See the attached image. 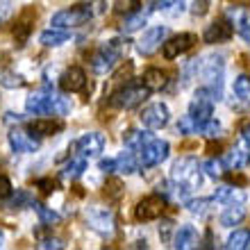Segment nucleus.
Here are the masks:
<instances>
[{"label": "nucleus", "mask_w": 250, "mask_h": 250, "mask_svg": "<svg viewBox=\"0 0 250 250\" xmlns=\"http://www.w3.org/2000/svg\"><path fill=\"white\" fill-rule=\"evenodd\" d=\"M25 112L32 114V116H57V119H62V116L71 112V105H68V100L64 96H60L46 82L25 98Z\"/></svg>", "instance_id": "1"}, {"label": "nucleus", "mask_w": 250, "mask_h": 250, "mask_svg": "<svg viewBox=\"0 0 250 250\" xmlns=\"http://www.w3.org/2000/svg\"><path fill=\"white\" fill-rule=\"evenodd\" d=\"M171 182L178 198L187 203V196L203 185V164L196 157H180L171 168Z\"/></svg>", "instance_id": "2"}, {"label": "nucleus", "mask_w": 250, "mask_h": 250, "mask_svg": "<svg viewBox=\"0 0 250 250\" xmlns=\"http://www.w3.org/2000/svg\"><path fill=\"white\" fill-rule=\"evenodd\" d=\"M223 73H225V57L221 53H211L200 60V71L198 75L203 78V84L207 91L214 96V100L223 98Z\"/></svg>", "instance_id": "3"}, {"label": "nucleus", "mask_w": 250, "mask_h": 250, "mask_svg": "<svg viewBox=\"0 0 250 250\" xmlns=\"http://www.w3.org/2000/svg\"><path fill=\"white\" fill-rule=\"evenodd\" d=\"M123 57V41L121 39H112L105 41L103 46L93 53L91 57V68L98 75H107L114 71V66L119 64V60Z\"/></svg>", "instance_id": "4"}, {"label": "nucleus", "mask_w": 250, "mask_h": 250, "mask_svg": "<svg viewBox=\"0 0 250 250\" xmlns=\"http://www.w3.org/2000/svg\"><path fill=\"white\" fill-rule=\"evenodd\" d=\"M148 89L144 84H134V82H127L125 86H119L116 91L109 93L107 98V105L114 107V109H134L137 105H141L146 98H148Z\"/></svg>", "instance_id": "5"}, {"label": "nucleus", "mask_w": 250, "mask_h": 250, "mask_svg": "<svg viewBox=\"0 0 250 250\" xmlns=\"http://www.w3.org/2000/svg\"><path fill=\"white\" fill-rule=\"evenodd\" d=\"M93 7L91 2H82V5H73V7H66L62 12H57L53 16V27H64V30H71V27H80L89 23L93 19Z\"/></svg>", "instance_id": "6"}, {"label": "nucleus", "mask_w": 250, "mask_h": 250, "mask_svg": "<svg viewBox=\"0 0 250 250\" xmlns=\"http://www.w3.org/2000/svg\"><path fill=\"white\" fill-rule=\"evenodd\" d=\"M214 96H211L205 86H198V91L193 93V98L189 103V116L198 123V130H200V125L207 123V121L214 116Z\"/></svg>", "instance_id": "7"}, {"label": "nucleus", "mask_w": 250, "mask_h": 250, "mask_svg": "<svg viewBox=\"0 0 250 250\" xmlns=\"http://www.w3.org/2000/svg\"><path fill=\"white\" fill-rule=\"evenodd\" d=\"M168 152H171V146L164 139H150L148 144L139 150V166L141 168H155L162 162L168 159Z\"/></svg>", "instance_id": "8"}, {"label": "nucleus", "mask_w": 250, "mask_h": 250, "mask_svg": "<svg viewBox=\"0 0 250 250\" xmlns=\"http://www.w3.org/2000/svg\"><path fill=\"white\" fill-rule=\"evenodd\" d=\"M86 223L93 232H98L100 237H112L116 232L114 214L107 207H89L86 209Z\"/></svg>", "instance_id": "9"}, {"label": "nucleus", "mask_w": 250, "mask_h": 250, "mask_svg": "<svg viewBox=\"0 0 250 250\" xmlns=\"http://www.w3.org/2000/svg\"><path fill=\"white\" fill-rule=\"evenodd\" d=\"M7 141H9V146H12V150L16 155H30V152H37V148H39V137L32 134L30 127L27 130L12 127L9 134H7Z\"/></svg>", "instance_id": "10"}, {"label": "nucleus", "mask_w": 250, "mask_h": 250, "mask_svg": "<svg viewBox=\"0 0 250 250\" xmlns=\"http://www.w3.org/2000/svg\"><path fill=\"white\" fill-rule=\"evenodd\" d=\"M166 203H168V198H164L162 193L146 196L144 200H139L137 209H134V216H137L139 221H144V223H148V221H155V218H159L162 214H164Z\"/></svg>", "instance_id": "11"}, {"label": "nucleus", "mask_w": 250, "mask_h": 250, "mask_svg": "<svg viewBox=\"0 0 250 250\" xmlns=\"http://www.w3.org/2000/svg\"><path fill=\"white\" fill-rule=\"evenodd\" d=\"M139 119H141L144 127H148V130H162L171 121V112H168V107L164 103H150V105H146L141 109Z\"/></svg>", "instance_id": "12"}, {"label": "nucleus", "mask_w": 250, "mask_h": 250, "mask_svg": "<svg viewBox=\"0 0 250 250\" xmlns=\"http://www.w3.org/2000/svg\"><path fill=\"white\" fill-rule=\"evenodd\" d=\"M166 34H168V27L166 25H152L144 32V37L139 39V53L144 57H150L159 50V46L166 41Z\"/></svg>", "instance_id": "13"}, {"label": "nucleus", "mask_w": 250, "mask_h": 250, "mask_svg": "<svg viewBox=\"0 0 250 250\" xmlns=\"http://www.w3.org/2000/svg\"><path fill=\"white\" fill-rule=\"evenodd\" d=\"M75 150L82 157H100V152L105 150V137L100 132H86L75 141Z\"/></svg>", "instance_id": "14"}, {"label": "nucleus", "mask_w": 250, "mask_h": 250, "mask_svg": "<svg viewBox=\"0 0 250 250\" xmlns=\"http://www.w3.org/2000/svg\"><path fill=\"white\" fill-rule=\"evenodd\" d=\"M196 41H198V39H196V34H191V32L175 34V37H171L168 41H164V43H162L164 57H166V60H175V57H180L182 53L191 50Z\"/></svg>", "instance_id": "15"}, {"label": "nucleus", "mask_w": 250, "mask_h": 250, "mask_svg": "<svg viewBox=\"0 0 250 250\" xmlns=\"http://www.w3.org/2000/svg\"><path fill=\"white\" fill-rule=\"evenodd\" d=\"M225 166L228 168H246V166H250V139L248 137H244V134L239 137L234 148L225 157Z\"/></svg>", "instance_id": "16"}, {"label": "nucleus", "mask_w": 250, "mask_h": 250, "mask_svg": "<svg viewBox=\"0 0 250 250\" xmlns=\"http://www.w3.org/2000/svg\"><path fill=\"white\" fill-rule=\"evenodd\" d=\"M60 86L62 91L66 93H80L86 89V73L80 68V66H71L62 73L60 78Z\"/></svg>", "instance_id": "17"}, {"label": "nucleus", "mask_w": 250, "mask_h": 250, "mask_svg": "<svg viewBox=\"0 0 250 250\" xmlns=\"http://www.w3.org/2000/svg\"><path fill=\"white\" fill-rule=\"evenodd\" d=\"M232 34H234V27H232L230 21L218 19L211 25H207L203 39H205V43H223V41H230Z\"/></svg>", "instance_id": "18"}, {"label": "nucleus", "mask_w": 250, "mask_h": 250, "mask_svg": "<svg viewBox=\"0 0 250 250\" xmlns=\"http://www.w3.org/2000/svg\"><path fill=\"white\" fill-rule=\"evenodd\" d=\"M198 244H200V234H198V230L191 223L180 225L178 230H175V234H173V248H178V250L198 248Z\"/></svg>", "instance_id": "19"}, {"label": "nucleus", "mask_w": 250, "mask_h": 250, "mask_svg": "<svg viewBox=\"0 0 250 250\" xmlns=\"http://www.w3.org/2000/svg\"><path fill=\"white\" fill-rule=\"evenodd\" d=\"M62 127H64V125H62V121H57V116H39V119H34L32 123H30V130H32V134H37V137H53Z\"/></svg>", "instance_id": "20"}, {"label": "nucleus", "mask_w": 250, "mask_h": 250, "mask_svg": "<svg viewBox=\"0 0 250 250\" xmlns=\"http://www.w3.org/2000/svg\"><path fill=\"white\" fill-rule=\"evenodd\" d=\"M244 218H246V203H232L223 209V214H221L218 221H221L223 228H234V225H239Z\"/></svg>", "instance_id": "21"}, {"label": "nucleus", "mask_w": 250, "mask_h": 250, "mask_svg": "<svg viewBox=\"0 0 250 250\" xmlns=\"http://www.w3.org/2000/svg\"><path fill=\"white\" fill-rule=\"evenodd\" d=\"M86 157H82V155H75V157H71L68 162L64 164V168H62V180L64 182H73V180L82 178V173L86 171Z\"/></svg>", "instance_id": "22"}, {"label": "nucleus", "mask_w": 250, "mask_h": 250, "mask_svg": "<svg viewBox=\"0 0 250 250\" xmlns=\"http://www.w3.org/2000/svg\"><path fill=\"white\" fill-rule=\"evenodd\" d=\"M68 39H71V32L64 30V27H50V30H46V32L39 34L41 46H46V48L64 46V43H68Z\"/></svg>", "instance_id": "23"}, {"label": "nucleus", "mask_w": 250, "mask_h": 250, "mask_svg": "<svg viewBox=\"0 0 250 250\" xmlns=\"http://www.w3.org/2000/svg\"><path fill=\"white\" fill-rule=\"evenodd\" d=\"M141 84L148 89V91H162L166 84H168V75H166L162 68H148L141 78Z\"/></svg>", "instance_id": "24"}, {"label": "nucleus", "mask_w": 250, "mask_h": 250, "mask_svg": "<svg viewBox=\"0 0 250 250\" xmlns=\"http://www.w3.org/2000/svg\"><path fill=\"white\" fill-rule=\"evenodd\" d=\"M246 191L239 187H218L214 191V200L223 205H232V203H246Z\"/></svg>", "instance_id": "25"}, {"label": "nucleus", "mask_w": 250, "mask_h": 250, "mask_svg": "<svg viewBox=\"0 0 250 250\" xmlns=\"http://www.w3.org/2000/svg\"><path fill=\"white\" fill-rule=\"evenodd\" d=\"M150 139H152V134L148 130H137V127H134V130H130L123 137V144H125V148H127V150H132V152H137V155H139V150H141V148H144Z\"/></svg>", "instance_id": "26"}, {"label": "nucleus", "mask_w": 250, "mask_h": 250, "mask_svg": "<svg viewBox=\"0 0 250 250\" xmlns=\"http://www.w3.org/2000/svg\"><path fill=\"white\" fill-rule=\"evenodd\" d=\"M139 168V155L125 148V152H121L116 157V173L121 175H132V173Z\"/></svg>", "instance_id": "27"}, {"label": "nucleus", "mask_w": 250, "mask_h": 250, "mask_svg": "<svg viewBox=\"0 0 250 250\" xmlns=\"http://www.w3.org/2000/svg\"><path fill=\"white\" fill-rule=\"evenodd\" d=\"M225 19L232 23L234 30H239L241 25L250 23V7L248 5H234V7H228V12H225Z\"/></svg>", "instance_id": "28"}, {"label": "nucleus", "mask_w": 250, "mask_h": 250, "mask_svg": "<svg viewBox=\"0 0 250 250\" xmlns=\"http://www.w3.org/2000/svg\"><path fill=\"white\" fill-rule=\"evenodd\" d=\"M32 203H34V198L30 191L16 189V191H12V196L5 200V207L7 209H23V207H32Z\"/></svg>", "instance_id": "29"}, {"label": "nucleus", "mask_w": 250, "mask_h": 250, "mask_svg": "<svg viewBox=\"0 0 250 250\" xmlns=\"http://www.w3.org/2000/svg\"><path fill=\"white\" fill-rule=\"evenodd\" d=\"M30 16H32V12H25L23 16L19 19V23H16V27H14V41H16V46H25L27 37H30V32H32V23H30Z\"/></svg>", "instance_id": "30"}, {"label": "nucleus", "mask_w": 250, "mask_h": 250, "mask_svg": "<svg viewBox=\"0 0 250 250\" xmlns=\"http://www.w3.org/2000/svg\"><path fill=\"white\" fill-rule=\"evenodd\" d=\"M32 209L37 211V216H39V223L46 225V228H50V225H57L62 221V216L57 214L55 209H50V207H46V205H41L34 200L32 203Z\"/></svg>", "instance_id": "31"}, {"label": "nucleus", "mask_w": 250, "mask_h": 250, "mask_svg": "<svg viewBox=\"0 0 250 250\" xmlns=\"http://www.w3.org/2000/svg\"><path fill=\"white\" fill-rule=\"evenodd\" d=\"M232 98L241 100V103H248L250 100V78L248 75H237L234 82H232Z\"/></svg>", "instance_id": "32"}, {"label": "nucleus", "mask_w": 250, "mask_h": 250, "mask_svg": "<svg viewBox=\"0 0 250 250\" xmlns=\"http://www.w3.org/2000/svg\"><path fill=\"white\" fill-rule=\"evenodd\" d=\"M150 12H152V9H144V12L139 9L137 14H132V16H127V19H125V23H123V27H121V30H123L125 34L137 32L139 27H144V25H146V21H148Z\"/></svg>", "instance_id": "33"}, {"label": "nucleus", "mask_w": 250, "mask_h": 250, "mask_svg": "<svg viewBox=\"0 0 250 250\" xmlns=\"http://www.w3.org/2000/svg\"><path fill=\"white\" fill-rule=\"evenodd\" d=\"M211 203H214V198H189L185 205L191 214H196V216H207L211 211Z\"/></svg>", "instance_id": "34"}, {"label": "nucleus", "mask_w": 250, "mask_h": 250, "mask_svg": "<svg viewBox=\"0 0 250 250\" xmlns=\"http://www.w3.org/2000/svg\"><path fill=\"white\" fill-rule=\"evenodd\" d=\"M225 248L230 250H244V248H250V230H234L228 237V244Z\"/></svg>", "instance_id": "35"}, {"label": "nucleus", "mask_w": 250, "mask_h": 250, "mask_svg": "<svg viewBox=\"0 0 250 250\" xmlns=\"http://www.w3.org/2000/svg\"><path fill=\"white\" fill-rule=\"evenodd\" d=\"M23 84H25L23 75L14 73L12 68H0V86H5V89H21Z\"/></svg>", "instance_id": "36"}, {"label": "nucleus", "mask_w": 250, "mask_h": 250, "mask_svg": "<svg viewBox=\"0 0 250 250\" xmlns=\"http://www.w3.org/2000/svg\"><path fill=\"white\" fill-rule=\"evenodd\" d=\"M198 134H203L205 139H221V137H223V125H221L216 119H214V116H211L207 123L200 125Z\"/></svg>", "instance_id": "37"}, {"label": "nucleus", "mask_w": 250, "mask_h": 250, "mask_svg": "<svg viewBox=\"0 0 250 250\" xmlns=\"http://www.w3.org/2000/svg\"><path fill=\"white\" fill-rule=\"evenodd\" d=\"M203 171L209 175V178H214V180H218V178H223L225 175V162L223 159H218V157H211V159H207L203 164Z\"/></svg>", "instance_id": "38"}, {"label": "nucleus", "mask_w": 250, "mask_h": 250, "mask_svg": "<svg viewBox=\"0 0 250 250\" xmlns=\"http://www.w3.org/2000/svg\"><path fill=\"white\" fill-rule=\"evenodd\" d=\"M141 9V0H116L114 2V12L119 16H132Z\"/></svg>", "instance_id": "39"}, {"label": "nucleus", "mask_w": 250, "mask_h": 250, "mask_svg": "<svg viewBox=\"0 0 250 250\" xmlns=\"http://www.w3.org/2000/svg\"><path fill=\"white\" fill-rule=\"evenodd\" d=\"M157 9L168 16H178L185 12V0H157Z\"/></svg>", "instance_id": "40"}, {"label": "nucleus", "mask_w": 250, "mask_h": 250, "mask_svg": "<svg viewBox=\"0 0 250 250\" xmlns=\"http://www.w3.org/2000/svg\"><path fill=\"white\" fill-rule=\"evenodd\" d=\"M178 132L180 134H198V123L191 119L189 114H185L178 123Z\"/></svg>", "instance_id": "41"}, {"label": "nucleus", "mask_w": 250, "mask_h": 250, "mask_svg": "<svg viewBox=\"0 0 250 250\" xmlns=\"http://www.w3.org/2000/svg\"><path fill=\"white\" fill-rule=\"evenodd\" d=\"M12 182H9V178H5V175H0V203H5L7 198L12 196Z\"/></svg>", "instance_id": "42"}, {"label": "nucleus", "mask_w": 250, "mask_h": 250, "mask_svg": "<svg viewBox=\"0 0 250 250\" xmlns=\"http://www.w3.org/2000/svg\"><path fill=\"white\" fill-rule=\"evenodd\" d=\"M209 2L211 0H193V7H191L193 16H205L207 9H209Z\"/></svg>", "instance_id": "43"}, {"label": "nucleus", "mask_w": 250, "mask_h": 250, "mask_svg": "<svg viewBox=\"0 0 250 250\" xmlns=\"http://www.w3.org/2000/svg\"><path fill=\"white\" fill-rule=\"evenodd\" d=\"M39 248L41 250H50V248H64V244H62L60 239H53V237H48V239H41L39 241Z\"/></svg>", "instance_id": "44"}, {"label": "nucleus", "mask_w": 250, "mask_h": 250, "mask_svg": "<svg viewBox=\"0 0 250 250\" xmlns=\"http://www.w3.org/2000/svg\"><path fill=\"white\" fill-rule=\"evenodd\" d=\"M100 171L107 173V175L116 173V157L114 159H100Z\"/></svg>", "instance_id": "45"}, {"label": "nucleus", "mask_w": 250, "mask_h": 250, "mask_svg": "<svg viewBox=\"0 0 250 250\" xmlns=\"http://www.w3.org/2000/svg\"><path fill=\"white\" fill-rule=\"evenodd\" d=\"M171 232H173L171 221H164V223L159 225V237H162V241H171Z\"/></svg>", "instance_id": "46"}, {"label": "nucleus", "mask_w": 250, "mask_h": 250, "mask_svg": "<svg viewBox=\"0 0 250 250\" xmlns=\"http://www.w3.org/2000/svg\"><path fill=\"white\" fill-rule=\"evenodd\" d=\"M37 187H39V189L43 191V193H53V191H55V182H53L50 178L39 180V182H37Z\"/></svg>", "instance_id": "47"}, {"label": "nucleus", "mask_w": 250, "mask_h": 250, "mask_svg": "<svg viewBox=\"0 0 250 250\" xmlns=\"http://www.w3.org/2000/svg\"><path fill=\"white\" fill-rule=\"evenodd\" d=\"M12 14V0H0V21H5Z\"/></svg>", "instance_id": "48"}, {"label": "nucleus", "mask_w": 250, "mask_h": 250, "mask_svg": "<svg viewBox=\"0 0 250 250\" xmlns=\"http://www.w3.org/2000/svg\"><path fill=\"white\" fill-rule=\"evenodd\" d=\"M237 32H239V37H241V39H244L246 43H248V46H250V23H246V25H241V27H239V30H237Z\"/></svg>", "instance_id": "49"}, {"label": "nucleus", "mask_w": 250, "mask_h": 250, "mask_svg": "<svg viewBox=\"0 0 250 250\" xmlns=\"http://www.w3.org/2000/svg\"><path fill=\"white\" fill-rule=\"evenodd\" d=\"M2 121H5V123H21V121H23V119H21L19 114L7 112V114H5V119H2Z\"/></svg>", "instance_id": "50"}, {"label": "nucleus", "mask_w": 250, "mask_h": 250, "mask_svg": "<svg viewBox=\"0 0 250 250\" xmlns=\"http://www.w3.org/2000/svg\"><path fill=\"white\" fill-rule=\"evenodd\" d=\"M234 2H239V5H248L250 0H234Z\"/></svg>", "instance_id": "51"}, {"label": "nucleus", "mask_w": 250, "mask_h": 250, "mask_svg": "<svg viewBox=\"0 0 250 250\" xmlns=\"http://www.w3.org/2000/svg\"><path fill=\"white\" fill-rule=\"evenodd\" d=\"M2 241H5V234H2V230H0V246H2Z\"/></svg>", "instance_id": "52"}]
</instances>
